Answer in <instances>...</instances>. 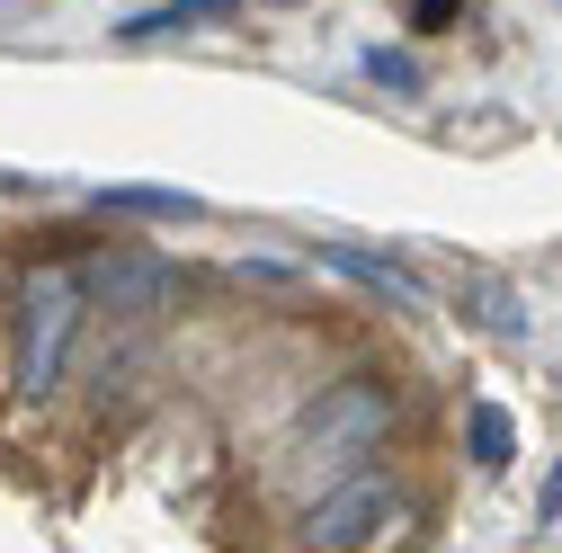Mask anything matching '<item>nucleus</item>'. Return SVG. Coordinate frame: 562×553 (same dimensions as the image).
Instances as JSON below:
<instances>
[{"label": "nucleus", "instance_id": "f03ea898", "mask_svg": "<svg viewBox=\"0 0 562 553\" xmlns=\"http://www.w3.org/2000/svg\"><path fill=\"white\" fill-rule=\"evenodd\" d=\"M81 304H90V276H81V268H36V276H27V295H19V393H27V402L54 393Z\"/></svg>", "mask_w": 562, "mask_h": 553}, {"label": "nucleus", "instance_id": "1a4fd4ad", "mask_svg": "<svg viewBox=\"0 0 562 553\" xmlns=\"http://www.w3.org/2000/svg\"><path fill=\"white\" fill-rule=\"evenodd\" d=\"M367 72H375V81H393V90H411V81H419V72H411L402 54H367Z\"/></svg>", "mask_w": 562, "mask_h": 553}, {"label": "nucleus", "instance_id": "6e6552de", "mask_svg": "<svg viewBox=\"0 0 562 553\" xmlns=\"http://www.w3.org/2000/svg\"><path fill=\"white\" fill-rule=\"evenodd\" d=\"M99 295H108V304H153V295H161V276H153V268H108V276H99Z\"/></svg>", "mask_w": 562, "mask_h": 553}, {"label": "nucleus", "instance_id": "39448f33", "mask_svg": "<svg viewBox=\"0 0 562 553\" xmlns=\"http://www.w3.org/2000/svg\"><path fill=\"white\" fill-rule=\"evenodd\" d=\"M464 447H473V464H482V473H501V464H509V447H518L509 410H501V402H473V410H464Z\"/></svg>", "mask_w": 562, "mask_h": 553}, {"label": "nucleus", "instance_id": "7ed1b4c3", "mask_svg": "<svg viewBox=\"0 0 562 553\" xmlns=\"http://www.w3.org/2000/svg\"><path fill=\"white\" fill-rule=\"evenodd\" d=\"M384 509H393V492H384L375 473H358V482H339V492H322L295 535H304V553H358L384 527Z\"/></svg>", "mask_w": 562, "mask_h": 553}, {"label": "nucleus", "instance_id": "f257e3e1", "mask_svg": "<svg viewBox=\"0 0 562 553\" xmlns=\"http://www.w3.org/2000/svg\"><path fill=\"white\" fill-rule=\"evenodd\" d=\"M384 429H393V393H384L375 375H348V384H330L304 420H295L277 473H286L295 492H313V482H330V492H339V482L384 447Z\"/></svg>", "mask_w": 562, "mask_h": 553}, {"label": "nucleus", "instance_id": "9d476101", "mask_svg": "<svg viewBox=\"0 0 562 553\" xmlns=\"http://www.w3.org/2000/svg\"><path fill=\"white\" fill-rule=\"evenodd\" d=\"M536 518H562V464H553V482H544V500H536Z\"/></svg>", "mask_w": 562, "mask_h": 553}, {"label": "nucleus", "instance_id": "423d86ee", "mask_svg": "<svg viewBox=\"0 0 562 553\" xmlns=\"http://www.w3.org/2000/svg\"><path fill=\"white\" fill-rule=\"evenodd\" d=\"M322 259H330V268H348L358 286L393 295V304H419V286H411V276H402V268H384V259H367V250H322Z\"/></svg>", "mask_w": 562, "mask_h": 553}, {"label": "nucleus", "instance_id": "0eeeda50", "mask_svg": "<svg viewBox=\"0 0 562 553\" xmlns=\"http://www.w3.org/2000/svg\"><path fill=\"white\" fill-rule=\"evenodd\" d=\"M99 205H125V215H196V196H179V188H99Z\"/></svg>", "mask_w": 562, "mask_h": 553}, {"label": "nucleus", "instance_id": "20e7f679", "mask_svg": "<svg viewBox=\"0 0 562 553\" xmlns=\"http://www.w3.org/2000/svg\"><path fill=\"white\" fill-rule=\"evenodd\" d=\"M205 19H233V0H161V10H134L116 36L125 45H153V36H179V27H205Z\"/></svg>", "mask_w": 562, "mask_h": 553}]
</instances>
